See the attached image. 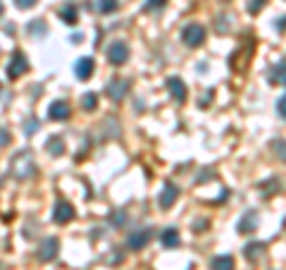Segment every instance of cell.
<instances>
[{"label":"cell","mask_w":286,"mask_h":270,"mask_svg":"<svg viewBox=\"0 0 286 270\" xmlns=\"http://www.w3.org/2000/svg\"><path fill=\"white\" fill-rule=\"evenodd\" d=\"M27 70H29V60L24 58V53H22V50H17V53L10 58V65H8V77H10V79H20Z\"/></svg>","instance_id":"obj_4"},{"label":"cell","mask_w":286,"mask_h":270,"mask_svg":"<svg viewBox=\"0 0 286 270\" xmlns=\"http://www.w3.org/2000/svg\"><path fill=\"white\" fill-rule=\"evenodd\" d=\"M162 246H167V249H174V246H179V232L174 230V227H167V230H162Z\"/></svg>","instance_id":"obj_16"},{"label":"cell","mask_w":286,"mask_h":270,"mask_svg":"<svg viewBox=\"0 0 286 270\" xmlns=\"http://www.w3.org/2000/svg\"><path fill=\"white\" fill-rule=\"evenodd\" d=\"M167 89H169V93L174 96V100H179V103H184L186 100V84L179 79V77H169L167 79Z\"/></svg>","instance_id":"obj_12"},{"label":"cell","mask_w":286,"mask_h":270,"mask_svg":"<svg viewBox=\"0 0 286 270\" xmlns=\"http://www.w3.org/2000/svg\"><path fill=\"white\" fill-rule=\"evenodd\" d=\"M10 144V134L5 129H0V146H8Z\"/></svg>","instance_id":"obj_29"},{"label":"cell","mask_w":286,"mask_h":270,"mask_svg":"<svg viewBox=\"0 0 286 270\" xmlns=\"http://www.w3.org/2000/svg\"><path fill=\"white\" fill-rule=\"evenodd\" d=\"M58 249H60V241L55 239V237H50V239H46L43 244H41L39 249V258L46 263V260H53L55 256H58Z\"/></svg>","instance_id":"obj_10"},{"label":"cell","mask_w":286,"mask_h":270,"mask_svg":"<svg viewBox=\"0 0 286 270\" xmlns=\"http://www.w3.org/2000/svg\"><path fill=\"white\" fill-rule=\"evenodd\" d=\"M39 129V120H29V122H24V131H27V137H31L34 131Z\"/></svg>","instance_id":"obj_25"},{"label":"cell","mask_w":286,"mask_h":270,"mask_svg":"<svg viewBox=\"0 0 286 270\" xmlns=\"http://www.w3.org/2000/svg\"><path fill=\"white\" fill-rule=\"evenodd\" d=\"M181 39H184L186 46L198 48V46H203V43H205V29H203L200 24H188L186 29L181 31Z\"/></svg>","instance_id":"obj_3"},{"label":"cell","mask_w":286,"mask_h":270,"mask_svg":"<svg viewBox=\"0 0 286 270\" xmlns=\"http://www.w3.org/2000/svg\"><path fill=\"white\" fill-rule=\"evenodd\" d=\"M177 199H179V189H177V184H172V182H167L165 187H162V191H160V199H158V203H160V208H172L174 203H177Z\"/></svg>","instance_id":"obj_6"},{"label":"cell","mask_w":286,"mask_h":270,"mask_svg":"<svg viewBox=\"0 0 286 270\" xmlns=\"http://www.w3.org/2000/svg\"><path fill=\"white\" fill-rule=\"evenodd\" d=\"M81 105H84V110H96L98 108V96L96 93H86L84 100H81Z\"/></svg>","instance_id":"obj_22"},{"label":"cell","mask_w":286,"mask_h":270,"mask_svg":"<svg viewBox=\"0 0 286 270\" xmlns=\"http://www.w3.org/2000/svg\"><path fill=\"white\" fill-rule=\"evenodd\" d=\"M46 151L53 153V156H62V153H65V141L60 139V137H50V139L46 141Z\"/></svg>","instance_id":"obj_19"},{"label":"cell","mask_w":286,"mask_h":270,"mask_svg":"<svg viewBox=\"0 0 286 270\" xmlns=\"http://www.w3.org/2000/svg\"><path fill=\"white\" fill-rule=\"evenodd\" d=\"M165 3H167V0H148V3L143 5V10H158V8H165Z\"/></svg>","instance_id":"obj_24"},{"label":"cell","mask_w":286,"mask_h":270,"mask_svg":"<svg viewBox=\"0 0 286 270\" xmlns=\"http://www.w3.org/2000/svg\"><path fill=\"white\" fill-rule=\"evenodd\" d=\"M119 8V0H98V10L103 15H108V12H115Z\"/></svg>","instance_id":"obj_21"},{"label":"cell","mask_w":286,"mask_h":270,"mask_svg":"<svg viewBox=\"0 0 286 270\" xmlns=\"http://www.w3.org/2000/svg\"><path fill=\"white\" fill-rule=\"evenodd\" d=\"M269 81L272 84H284L286 86V62H279L274 70L269 72Z\"/></svg>","instance_id":"obj_20"},{"label":"cell","mask_w":286,"mask_h":270,"mask_svg":"<svg viewBox=\"0 0 286 270\" xmlns=\"http://www.w3.org/2000/svg\"><path fill=\"white\" fill-rule=\"evenodd\" d=\"M250 53H253V41H246V48H238L231 53L229 58V67L234 72H246L248 62H250Z\"/></svg>","instance_id":"obj_1"},{"label":"cell","mask_w":286,"mask_h":270,"mask_svg":"<svg viewBox=\"0 0 286 270\" xmlns=\"http://www.w3.org/2000/svg\"><path fill=\"white\" fill-rule=\"evenodd\" d=\"M150 237H153V232H150V230H138V232H134V234L129 237V249H134V251L143 249V246H146V244L150 241Z\"/></svg>","instance_id":"obj_14"},{"label":"cell","mask_w":286,"mask_h":270,"mask_svg":"<svg viewBox=\"0 0 286 270\" xmlns=\"http://www.w3.org/2000/svg\"><path fill=\"white\" fill-rule=\"evenodd\" d=\"M108 58L112 65H124L129 60V46L124 41H115L108 48Z\"/></svg>","instance_id":"obj_5"},{"label":"cell","mask_w":286,"mask_h":270,"mask_svg":"<svg viewBox=\"0 0 286 270\" xmlns=\"http://www.w3.org/2000/svg\"><path fill=\"white\" fill-rule=\"evenodd\" d=\"M60 20L65 22V24H69V27H74V24L79 22V12H77L74 5H67V8L60 10Z\"/></svg>","instance_id":"obj_17"},{"label":"cell","mask_w":286,"mask_h":270,"mask_svg":"<svg viewBox=\"0 0 286 270\" xmlns=\"http://www.w3.org/2000/svg\"><path fill=\"white\" fill-rule=\"evenodd\" d=\"M69 112H72V110H69V103H67V100H55V103H50V108H48V115L55 122L67 120Z\"/></svg>","instance_id":"obj_11"},{"label":"cell","mask_w":286,"mask_h":270,"mask_svg":"<svg viewBox=\"0 0 286 270\" xmlns=\"http://www.w3.org/2000/svg\"><path fill=\"white\" fill-rule=\"evenodd\" d=\"M262 253H265V244H260V241H250L246 249H243V256H246L250 263H255Z\"/></svg>","instance_id":"obj_15"},{"label":"cell","mask_w":286,"mask_h":270,"mask_svg":"<svg viewBox=\"0 0 286 270\" xmlns=\"http://www.w3.org/2000/svg\"><path fill=\"white\" fill-rule=\"evenodd\" d=\"M265 5H267V0H250V3H248V12H250V15H257Z\"/></svg>","instance_id":"obj_23"},{"label":"cell","mask_w":286,"mask_h":270,"mask_svg":"<svg viewBox=\"0 0 286 270\" xmlns=\"http://www.w3.org/2000/svg\"><path fill=\"white\" fill-rule=\"evenodd\" d=\"M105 89H108V93H110V96H112L115 100H122V96H124V93L129 91V81L122 79V77H115V79L108 81V86H105Z\"/></svg>","instance_id":"obj_8"},{"label":"cell","mask_w":286,"mask_h":270,"mask_svg":"<svg viewBox=\"0 0 286 270\" xmlns=\"http://www.w3.org/2000/svg\"><path fill=\"white\" fill-rule=\"evenodd\" d=\"M236 230L241 232V234H250L253 230H257V213L255 210H246V213H243V218L238 220Z\"/></svg>","instance_id":"obj_9"},{"label":"cell","mask_w":286,"mask_h":270,"mask_svg":"<svg viewBox=\"0 0 286 270\" xmlns=\"http://www.w3.org/2000/svg\"><path fill=\"white\" fill-rule=\"evenodd\" d=\"M53 220L58 222V225H67V222L74 220V208H72V203H67V201H60L58 206H55Z\"/></svg>","instance_id":"obj_7"},{"label":"cell","mask_w":286,"mask_h":270,"mask_svg":"<svg viewBox=\"0 0 286 270\" xmlns=\"http://www.w3.org/2000/svg\"><path fill=\"white\" fill-rule=\"evenodd\" d=\"M93 70H96V62H93V58H91V55L81 58V60L74 65V72H77V77H79V79H91Z\"/></svg>","instance_id":"obj_13"},{"label":"cell","mask_w":286,"mask_h":270,"mask_svg":"<svg viewBox=\"0 0 286 270\" xmlns=\"http://www.w3.org/2000/svg\"><path fill=\"white\" fill-rule=\"evenodd\" d=\"M0 15H3V3H0Z\"/></svg>","instance_id":"obj_32"},{"label":"cell","mask_w":286,"mask_h":270,"mask_svg":"<svg viewBox=\"0 0 286 270\" xmlns=\"http://www.w3.org/2000/svg\"><path fill=\"white\" fill-rule=\"evenodd\" d=\"M276 110H279V115H281V117L286 120V93H284V96H281L279 100H276Z\"/></svg>","instance_id":"obj_26"},{"label":"cell","mask_w":286,"mask_h":270,"mask_svg":"<svg viewBox=\"0 0 286 270\" xmlns=\"http://www.w3.org/2000/svg\"><path fill=\"white\" fill-rule=\"evenodd\" d=\"M207 225H210L207 220H198V222H193V232H205Z\"/></svg>","instance_id":"obj_28"},{"label":"cell","mask_w":286,"mask_h":270,"mask_svg":"<svg viewBox=\"0 0 286 270\" xmlns=\"http://www.w3.org/2000/svg\"><path fill=\"white\" fill-rule=\"evenodd\" d=\"M15 5H17L20 10H29V8L36 5V0H15Z\"/></svg>","instance_id":"obj_27"},{"label":"cell","mask_w":286,"mask_h":270,"mask_svg":"<svg viewBox=\"0 0 286 270\" xmlns=\"http://www.w3.org/2000/svg\"><path fill=\"white\" fill-rule=\"evenodd\" d=\"M12 172H15L20 180H27V177H31V175L36 172V165H34V160H31L29 153H20L17 158L12 160Z\"/></svg>","instance_id":"obj_2"},{"label":"cell","mask_w":286,"mask_h":270,"mask_svg":"<svg viewBox=\"0 0 286 270\" xmlns=\"http://www.w3.org/2000/svg\"><path fill=\"white\" fill-rule=\"evenodd\" d=\"M29 31H43V22H36V24H31Z\"/></svg>","instance_id":"obj_30"},{"label":"cell","mask_w":286,"mask_h":270,"mask_svg":"<svg viewBox=\"0 0 286 270\" xmlns=\"http://www.w3.org/2000/svg\"><path fill=\"white\" fill-rule=\"evenodd\" d=\"M279 29H286V17H281V20H279Z\"/></svg>","instance_id":"obj_31"},{"label":"cell","mask_w":286,"mask_h":270,"mask_svg":"<svg viewBox=\"0 0 286 270\" xmlns=\"http://www.w3.org/2000/svg\"><path fill=\"white\" fill-rule=\"evenodd\" d=\"M210 268L212 270H234V258L231 256H215L210 260Z\"/></svg>","instance_id":"obj_18"}]
</instances>
